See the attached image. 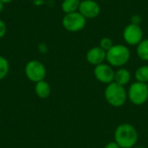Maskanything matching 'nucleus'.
Returning a JSON list of instances; mask_svg holds the SVG:
<instances>
[{
    "label": "nucleus",
    "instance_id": "nucleus-1",
    "mask_svg": "<svg viewBox=\"0 0 148 148\" xmlns=\"http://www.w3.org/2000/svg\"><path fill=\"white\" fill-rule=\"evenodd\" d=\"M138 132L135 127L128 123L117 127L114 132V141L121 148H133L138 141Z\"/></svg>",
    "mask_w": 148,
    "mask_h": 148
},
{
    "label": "nucleus",
    "instance_id": "nucleus-2",
    "mask_svg": "<svg viewBox=\"0 0 148 148\" xmlns=\"http://www.w3.org/2000/svg\"><path fill=\"white\" fill-rule=\"evenodd\" d=\"M104 96L109 105L114 108L122 107L127 100V92L124 86L114 82L108 84L104 91Z\"/></svg>",
    "mask_w": 148,
    "mask_h": 148
},
{
    "label": "nucleus",
    "instance_id": "nucleus-3",
    "mask_svg": "<svg viewBox=\"0 0 148 148\" xmlns=\"http://www.w3.org/2000/svg\"><path fill=\"white\" fill-rule=\"evenodd\" d=\"M131 56L129 49L123 44H114L107 51L106 60L112 67H122L126 65Z\"/></svg>",
    "mask_w": 148,
    "mask_h": 148
},
{
    "label": "nucleus",
    "instance_id": "nucleus-4",
    "mask_svg": "<svg viewBox=\"0 0 148 148\" xmlns=\"http://www.w3.org/2000/svg\"><path fill=\"white\" fill-rule=\"evenodd\" d=\"M127 98L134 105H143L148 100V85L137 81L132 83L127 91Z\"/></svg>",
    "mask_w": 148,
    "mask_h": 148
},
{
    "label": "nucleus",
    "instance_id": "nucleus-5",
    "mask_svg": "<svg viewBox=\"0 0 148 148\" xmlns=\"http://www.w3.org/2000/svg\"><path fill=\"white\" fill-rule=\"evenodd\" d=\"M63 28L69 32H77L83 29L87 23V19L79 12L65 14L62 20Z\"/></svg>",
    "mask_w": 148,
    "mask_h": 148
},
{
    "label": "nucleus",
    "instance_id": "nucleus-6",
    "mask_svg": "<svg viewBox=\"0 0 148 148\" xmlns=\"http://www.w3.org/2000/svg\"><path fill=\"white\" fill-rule=\"evenodd\" d=\"M24 72L27 78L36 83L40 81H43L46 76L45 66L37 60H32L27 62Z\"/></svg>",
    "mask_w": 148,
    "mask_h": 148
},
{
    "label": "nucleus",
    "instance_id": "nucleus-7",
    "mask_svg": "<svg viewBox=\"0 0 148 148\" xmlns=\"http://www.w3.org/2000/svg\"><path fill=\"white\" fill-rule=\"evenodd\" d=\"M124 41L132 46L138 45L143 40V30L140 25L130 23L123 30Z\"/></svg>",
    "mask_w": 148,
    "mask_h": 148
},
{
    "label": "nucleus",
    "instance_id": "nucleus-8",
    "mask_svg": "<svg viewBox=\"0 0 148 148\" xmlns=\"http://www.w3.org/2000/svg\"><path fill=\"white\" fill-rule=\"evenodd\" d=\"M114 74L115 71L114 70L113 67L106 63L97 65L94 69V75L96 80L105 84H109L114 81Z\"/></svg>",
    "mask_w": 148,
    "mask_h": 148
},
{
    "label": "nucleus",
    "instance_id": "nucleus-9",
    "mask_svg": "<svg viewBox=\"0 0 148 148\" xmlns=\"http://www.w3.org/2000/svg\"><path fill=\"white\" fill-rule=\"evenodd\" d=\"M78 11L86 19H92L100 15L101 7L99 3L94 0H82L81 1Z\"/></svg>",
    "mask_w": 148,
    "mask_h": 148
},
{
    "label": "nucleus",
    "instance_id": "nucleus-10",
    "mask_svg": "<svg viewBox=\"0 0 148 148\" xmlns=\"http://www.w3.org/2000/svg\"><path fill=\"white\" fill-rule=\"evenodd\" d=\"M107 57V52L102 49L100 46L91 48L86 54V59L91 65L97 66L104 63Z\"/></svg>",
    "mask_w": 148,
    "mask_h": 148
},
{
    "label": "nucleus",
    "instance_id": "nucleus-11",
    "mask_svg": "<svg viewBox=\"0 0 148 148\" xmlns=\"http://www.w3.org/2000/svg\"><path fill=\"white\" fill-rule=\"evenodd\" d=\"M35 92L36 94V95L41 98V99H46L50 95L51 93V88L49 84L43 81H40L36 83L35 86Z\"/></svg>",
    "mask_w": 148,
    "mask_h": 148
},
{
    "label": "nucleus",
    "instance_id": "nucleus-12",
    "mask_svg": "<svg viewBox=\"0 0 148 148\" xmlns=\"http://www.w3.org/2000/svg\"><path fill=\"white\" fill-rule=\"evenodd\" d=\"M131 80V74L129 70L124 68L119 69L117 71H115L114 74V82L121 85V86H126Z\"/></svg>",
    "mask_w": 148,
    "mask_h": 148
},
{
    "label": "nucleus",
    "instance_id": "nucleus-13",
    "mask_svg": "<svg viewBox=\"0 0 148 148\" xmlns=\"http://www.w3.org/2000/svg\"><path fill=\"white\" fill-rule=\"evenodd\" d=\"M80 3V0H63L62 3V10L65 14L78 11Z\"/></svg>",
    "mask_w": 148,
    "mask_h": 148
},
{
    "label": "nucleus",
    "instance_id": "nucleus-14",
    "mask_svg": "<svg viewBox=\"0 0 148 148\" xmlns=\"http://www.w3.org/2000/svg\"><path fill=\"white\" fill-rule=\"evenodd\" d=\"M136 53L142 61H148V39H143L137 45Z\"/></svg>",
    "mask_w": 148,
    "mask_h": 148
},
{
    "label": "nucleus",
    "instance_id": "nucleus-15",
    "mask_svg": "<svg viewBox=\"0 0 148 148\" xmlns=\"http://www.w3.org/2000/svg\"><path fill=\"white\" fill-rule=\"evenodd\" d=\"M135 78L137 82L147 83L148 82V65H143L137 69L135 72Z\"/></svg>",
    "mask_w": 148,
    "mask_h": 148
},
{
    "label": "nucleus",
    "instance_id": "nucleus-16",
    "mask_svg": "<svg viewBox=\"0 0 148 148\" xmlns=\"http://www.w3.org/2000/svg\"><path fill=\"white\" fill-rule=\"evenodd\" d=\"M10 70V64L8 60L0 56V81L4 79L6 77V75H8Z\"/></svg>",
    "mask_w": 148,
    "mask_h": 148
},
{
    "label": "nucleus",
    "instance_id": "nucleus-17",
    "mask_svg": "<svg viewBox=\"0 0 148 148\" xmlns=\"http://www.w3.org/2000/svg\"><path fill=\"white\" fill-rule=\"evenodd\" d=\"M114 45V44L112 39L109 38V37H107V36L101 38V40L100 41V47H101L102 49H104L106 52L108 51Z\"/></svg>",
    "mask_w": 148,
    "mask_h": 148
},
{
    "label": "nucleus",
    "instance_id": "nucleus-18",
    "mask_svg": "<svg viewBox=\"0 0 148 148\" xmlns=\"http://www.w3.org/2000/svg\"><path fill=\"white\" fill-rule=\"evenodd\" d=\"M6 32H7V27H6V24L0 18V39L3 38L5 35H6Z\"/></svg>",
    "mask_w": 148,
    "mask_h": 148
},
{
    "label": "nucleus",
    "instance_id": "nucleus-19",
    "mask_svg": "<svg viewBox=\"0 0 148 148\" xmlns=\"http://www.w3.org/2000/svg\"><path fill=\"white\" fill-rule=\"evenodd\" d=\"M141 22H142V18L140 15H134L131 17V23H133V24L140 25Z\"/></svg>",
    "mask_w": 148,
    "mask_h": 148
},
{
    "label": "nucleus",
    "instance_id": "nucleus-20",
    "mask_svg": "<svg viewBox=\"0 0 148 148\" xmlns=\"http://www.w3.org/2000/svg\"><path fill=\"white\" fill-rule=\"evenodd\" d=\"M104 148H121V147L115 141H111V142L108 143Z\"/></svg>",
    "mask_w": 148,
    "mask_h": 148
},
{
    "label": "nucleus",
    "instance_id": "nucleus-21",
    "mask_svg": "<svg viewBox=\"0 0 148 148\" xmlns=\"http://www.w3.org/2000/svg\"><path fill=\"white\" fill-rule=\"evenodd\" d=\"M3 4H4V3H2V2L0 1V13H2V11L3 10V7H4V6H3Z\"/></svg>",
    "mask_w": 148,
    "mask_h": 148
},
{
    "label": "nucleus",
    "instance_id": "nucleus-22",
    "mask_svg": "<svg viewBox=\"0 0 148 148\" xmlns=\"http://www.w3.org/2000/svg\"><path fill=\"white\" fill-rule=\"evenodd\" d=\"M2 3H10V2H12L13 0H0Z\"/></svg>",
    "mask_w": 148,
    "mask_h": 148
},
{
    "label": "nucleus",
    "instance_id": "nucleus-23",
    "mask_svg": "<svg viewBox=\"0 0 148 148\" xmlns=\"http://www.w3.org/2000/svg\"><path fill=\"white\" fill-rule=\"evenodd\" d=\"M134 148H144V147H136Z\"/></svg>",
    "mask_w": 148,
    "mask_h": 148
}]
</instances>
